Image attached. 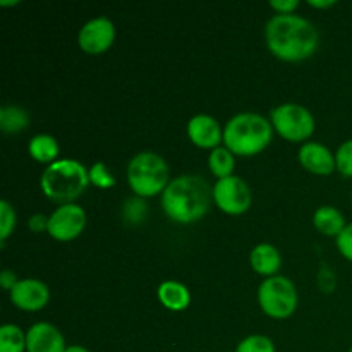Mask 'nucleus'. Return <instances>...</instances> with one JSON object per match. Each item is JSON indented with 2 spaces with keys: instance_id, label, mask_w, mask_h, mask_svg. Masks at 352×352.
I'll use <instances>...</instances> for the list:
<instances>
[{
  "instance_id": "1",
  "label": "nucleus",
  "mask_w": 352,
  "mask_h": 352,
  "mask_svg": "<svg viewBox=\"0 0 352 352\" xmlns=\"http://www.w3.org/2000/svg\"><path fill=\"white\" fill-rule=\"evenodd\" d=\"M272 54L285 62H301L311 57L320 43L316 28L296 14H277L265 28Z\"/></svg>"
},
{
  "instance_id": "2",
  "label": "nucleus",
  "mask_w": 352,
  "mask_h": 352,
  "mask_svg": "<svg viewBox=\"0 0 352 352\" xmlns=\"http://www.w3.org/2000/svg\"><path fill=\"white\" fill-rule=\"evenodd\" d=\"M213 189L199 175H181L168 182L162 192V208L168 219L179 223L198 222L208 212Z\"/></svg>"
},
{
  "instance_id": "3",
  "label": "nucleus",
  "mask_w": 352,
  "mask_h": 352,
  "mask_svg": "<svg viewBox=\"0 0 352 352\" xmlns=\"http://www.w3.org/2000/svg\"><path fill=\"white\" fill-rule=\"evenodd\" d=\"M274 126L260 113L243 112L234 116L223 127V143L234 155L253 157L270 144Z\"/></svg>"
},
{
  "instance_id": "4",
  "label": "nucleus",
  "mask_w": 352,
  "mask_h": 352,
  "mask_svg": "<svg viewBox=\"0 0 352 352\" xmlns=\"http://www.w3.org/2000/svg\"><path fill=\"white\" fill-rule=\"evenodd\" d=\"M89 172L78 160H57L48 165L40 179L41 191L48 199L58 205H71L86 191Z\"/></svg>"
},
{
  "instance_id": "5",
  "label": "nucleus",
  "mask_w": 352,
  "mask_h": 352,
  "mask_svg": "<svg viewBox=\"0 0 352 352\" xmlns=\"http://www.w3.org/2000/svg\"><path fill=\"white\" fill-rule=\"evenodd\" d=\"M127 181L141 198L160 195L168 186L167 162L153 151H141L127 165Z\"/></svg>"
},
{
  "instance_id": "6",
  "label": "nucleus",
  "mask_w": 352,
  "mask_h": 352,
  "mask_svg": "<svg viewBox=\"0 0 352 352\" xmlns=\"http://www.w3.org/2000/svg\"><path fill=\"white\" fill-rule=\"evenodd\" d=\"M258 302L265 315L275 320H285L298 308V292L287 277L274 275L265 278L258 287Z\"/></svg>"
},
{
  "instance_id": "7",
  "label": "nucleus",
  "mask_w": 352,
  "mask_h": 352,
  "mask_svg": "<svg viewBox=\"0 0 352 352\" xmlns=\"http://www.w3.org/2000/svg\"><path fill=\"white\" fill-rule=\"evenodd\" d=\"M272 126L284 140L299 143L315 133V117L306 107L284 103L272 110Z\"/></svg>"
},
{
  "instance_id": "8",
  "label": "nucleus",
  "mask_w": 352,
  "mask_h": 352,
  "mask_svg": "<svg viewBox=\"0 0 352 352\" xmlns=\"http://www.w3.org/2000/svg\"><path fill=\"white\" fill-rule=\"evenodd\" d=\"M213 201L229 215H241L251 206V191L241 177L219 179L213 186Z\"/></svg>"
},
{
  "instance_id": "9",
  "label": "nucleus",
  "mask_w": 352,
  "mask_h": 352,
  "mask_svg": "<svg viewBox=\"0 0 352 352\" xmlns=\"http://www.w3.org/2000/svg\"><path fill=\"white\" fill-rule=\"evenodd\" d=\"M86 227V212L82 206L71 203L62 205L48 217V230L50 237L62 241H72L85 230Z\"/></svg>"
},
{
  "instance_id": "10",
  "label": "nucleus",
  "mask_w": 352,
  "mask_h": 352,
  "mask_svg": "<svg viewBox=\"0 0 352 352\" xmlns=\"http://www.w3.org/2000/svg\"><path fill=\"white\" fill-rule=\"evenodd\" d=\"M116 40V26L105 16L95 17L81 28L78 43L82 52L89 55H100L109 50Z\"/></svg>"
},
{
  "instance_id": "11",
  "label": "nucleus",
  "mask_w": 352,
  "mask_h": 352,
  "mask_svg": "<svg viewBox=\"0 0 352 352\" xmlns=\"http://www.w3.org/2000/svg\"><path fill=\"white\" fill-rule=\"evenodd\" d=\"M10 301L24 311H40L50 299L47 285L36 278H23L10 289Z\"/></svg>"
},
{
  "instance_id": "12",
  "label": "nucleus",
  "mask_w": 352,
  "mask_h": 352,
  "mask_svg": "<svg viewBox=\"0 0 352 352\" xmlns=\"http://www.w3.org/2000/svg\"><path fill=\"white\" fill-rule=\"evenodd\" d=\"M64 336L52 323L40 322L34 323L26 333V351L28 352H65Z\"/></svg>"
},
{
  "instance_id": "13",
  "label": "nucleus",
  "mask_w": 352,
  "mask_h": 352,
  "mask_svg": "<svg viewBox=\"0 0 352 352\" xmlns=\"http://www.w3.org/2000/svg\"><path fill=\"white\" fill-rule=\"evenodd\" d=\"M188 136L196 146L215 150L219 148L220 141H223V131L212 116L198 113L189 120Z\"/></svg>"
},
{
  "instance_id": "14",
  "label": "nucleus",
  "mask_w": 352,
  "mask_h": 352,
  "mask_svg": "<svg viewBox=\"0 0 352 352\" xmlns=\"http://www.w3.org/2000/svg\"><path fill=\"white\" fill-rule=\"evenodd\" d=\"M299 164L306 168V170L313 172L318 175H330L337 168L336 155L323 144L309 141L305 143L299 150Z\"/></svg>"
},
{
  "instance_id": "15",
  "label": "nucleus",
  "mask_w": 352,
  "mask_h": 352,
  "mask_svg": "<svg viewBox=\"0 0 352 352\" xmlns=\"http://www.w3.org/2000/svg\"><path fill=\"white\" fill-rule=\"evenodd\" d=\"M250 261L253 270L256 274L265 275L267 278L274 277L282 265V258L277 248L267 243L258 244V246L253 248L250 254Z\"/></svg>"
},
{
  "instance_id": "16",
  "label": "nucleus",
  "mask_w": 352,
  "mask_h": 352,
  "mask_svg": "<svg viewBox=\"0 0 352 352\" xmlns=\"http://www.w3.org/2000/svg\"><path fill=\"white\" fill-rule=\"evenodd\" d=\"M158 299L170 311H182L191 302V294H189L188 287L181 282L167 280L158 287Z\"/></svg>"
},
{
  "instance_id": "17",
  "label": "nucleus",
  "mask_w": 352,
  "mask_h": 352,
  "mask_svg": "<svg viewBox=\"0 0 352 352\" xmlns=\"http://www.w3.org/2000/svg\"><path fill=\"white\" fill-rule=\"evenodd\" d=\"M313 223H315L316 229L320 230L325 236H336L339 237L340 232L347 227L346 217L342 215L340 210H337L336 206H320L318 210L313 215Z\"/></svg>"
},
{
  "instance_id": "18",
  "label": "nucleus",
  "mask_w": 352,
  "mask_h": 352,
  "mask_svg": "<svg viewBox=\"0 0 352 352\" xmlns=\"http://www.w3.org/2000/svg\"><path fill=\"white\" fill-rule=\"evenodd\" d=\"M30 155L33 160L40 162V164H54L57 162L58 155V143L54 136L50 134H36L33 140L30 141Z\"/></svg>"
},
{
  "instance_id": "19",
  "label": "nucleus",
  "mask_w": 352,
  "mask_h": 352,
  "mask_svg": "<svg viewBox=\"0 0 352 352\" xmlns=\"http://www.w3.org/2000/svg\"><path fill=\"white\" fill-rule=\"evenodd\" d=\"M30 126V116L17 105H6L0 109V129L7 134L21 133Z\"/></svg>"
},
{
  "instance_id": "20",
  "label": "nucleus",
  "mask_w": 352,
  "mask_h": 352,
  "mask_svg": "<svg viewBox=\"0 0 352 352\" xmlns=\"http://www.w3.org/2000/svg\"><path fill=\"white\" fill-rule=\"evenodd\" d=\"M208 165L210 170L215 177L226 179L230 177L234 172V167H236V158H234V153L226 146H219L215 150H212L208 157Z\"/></svg>"
},
{
  "instance_id": "21",
  "label": "nucleus",
  "mask_w": 352,
  "mask_h": 352,
  "mask_svg": "<svg viewBox=\"0 0 352 352\" xmlns=\"http://www.w3.org/2000/svg\"><path fill=\"white\" fill-rule=\"evenodd\" d=\"M26 351V333L17 325L7 323L0 329V352Z\"/></svg>"
},
{
  "instance_id": "22",
  "label": "nucleus",
  "mask_w": 352,
  "mask_h": 352,
  "mask_svg": "<svg viewBox=\"0 0 352 352\" xmlns=\"http://www.w3.org/2000/svg\"><path fill=\"white\" fill-rule=\"evenodd\" d=\"M236 352H275V344L267 336H250L237 344Z\"/></svg>"
},
{
  "instance_id": "23",
  "label": "nucleus",
  "mask_w": 352,
  "mask_h": 352,
  "mask_svg": "<svg viewBox=\"0 0 352 352\" xmlns=\"http://www.w3.org/2000/svg\"><path fill=\"white\" fill-rule=\"evenodd\" d=\"M14 227H16V212L9 201L2 199L0 201V243H2V246L7 237L12 234Z\"/></svg>"
},
{
  "instance_id": "24",
  "label": "nucleus",
  "mask_w": 352,
  "mask_h": 352,
  "mask_svg": "<svg viewBox=\"0 0 352 352\" xmlns=\"http://www.w3.org/2000/svg\"><path fill=\"white\" fill-rule=\"evenodd\" d=\"M88 172H89V184L96 186V188L109 189L116 184V179H113V175L107 170L105 164H102V162H98V164L93 165Z\"/></svg>"
},
{
  "instance_id": "25",
  "label": "nucleus",
  "mask_w": 352,
  "mask_h": 352,
  "mask_svg": "<svg viewBox=\"0 0 352 352\" xmlns=\"http://www.w3.org/2000/svg\"><path fill=\"white\" fill-rule=\"evenodd\" d=\"M337 170L346 177H352V140L344 141L336 153Z\"/></svg>"
},
{
  "instance_id": "26",
  "label": "nucleus",
  "mask_w": 352,
  "mask_h": 352,
  "mask_svg": "<svg viewBox=\"0 0 352 352\" xmlns=\"http://www.w3.org/2000/svg\"><path fill=\"white\" fill-rule=\"evenodd\" d=\"M337 248L344 258L352 261V223H347L346 229L337 237Z\"/></svg>"
},
{
  "instance_id": "27",
  "label": "nucleus",
  "mask_w": 352,
  "mask_h": 352,
  "mask_svg": "<svg viewBox=\"0 0 352 352\" xmlns=\"http://www.w3.org/2000/svg\"><path fill=\"white\" fill-rule=\"evenodd\" d=\"M298 0H272L270 7L278 14H292L298 9Z\"/></svg>"
},
{
  "instance_id": "28",
  "label": "nucleus",
  "mask_w": 352,
  "mask_h": 352,
  "mask_svg": "<svg viewBox=\"0 0 352 352\" xmlns=\"http://www.w3.org/2000/svg\"><path fill=\"white\" fill-rule=\"evenodd\" d=\"M30 229L33 230V232H41V230H48V219L45 215H41V213H36V215H33L30 219Z\"/></svg>"
},
{
  "instance_id": "29",
  "label": "nucleus",
  "mask_w": 352,
  "mask_h": 352,
  "mask_svg": "<svg viewBox=\"0 0 352 352\" xmlns=\"http://www.w3.org/2000/svg\"><path fill=\"white\" fill-rule=\"evenodd\" d=\"M17 282H19V280L16 278V274H14V272L3 270L2 274H0V285H2L6 291L10 292V289H12L14 285L17 284Z\"/></svg>"
},
{
  "instance_id": "30",
  "label": "nucleus",
  "mask_w": 352,
  "mask_h": 352,
  "mask_svg": "<svg viewBox=\"0 0 352 352\" xmlns=\"http://www.w3.org/2000/svg\"><path fill=\"white\" fill-rule=\"evenodd\" d=\"M309 6L316 7V9H325V7L336 6V0H309Z\"/></svg>"
},
{
  "instance_id": "31",
  "label": "nucleus",
  "mask_w": 352,
  "mask_h": 352,
  "mask_svg": "<svg viewBox=\"0 0 352 352\" xmlns=\"http://www.w3.org/2000/svg\"><path fill=\"white\" fill-rule=\"evenodd\" d=\"M65 352H89V351L82 346H67Z\"/></svg>"
},
{
  "instance_id": "32",
  "label": "nucleus",
  "mask_w": 352,
  "mask_h": 352,
  "mask_svg": "<svg viewBox=\"0 0 352 352\" xmlns=\"http://www.w3.org/2000/svg\"><path fill=\"white\" fill-rule=\"evenodd\" d=\"M17 3H19V0H16V2H12V0H10V2H6V0H0V6H17Z\"/></svg>"
},
{
  "instance_id": "33",
  "label": "nucleus",
  "mask_w": 352,
  "mask_h": 352,
  "mask_svg": "<svg viewBox=\"0 0 352 352\" xmlns=\"http://www.w3.org/2000/svg\"><path fill=\"white\" fill-rule=\"evenodd\" d=\"M349 352H352V347H351V349H349Z\"/></svg>"
},
{
  "instance_id": "34",
  "label": "nucleus",
  "mask_w": 352,
  "mask_h": 352,
  "mask_svg": "<svg viewBox=\"0 0 352 352\" xmlns=\"http://www.w3.org/2000/svg\"><path fill=\"white\" fill-rule=\"evenodd\" d=\"M351 198H352V196H351Z\"/></svg>"
}]
</instances>
